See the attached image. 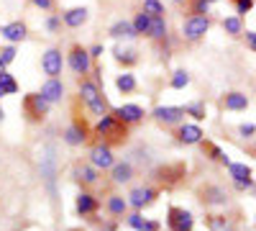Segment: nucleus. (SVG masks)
I'll use <instances>...</instances> for the list:
<instances>
[{"label": "nucleus", "instance_id": "32", "mask_svg": "<svg viewBox=\"0 0 256 231\" xmlns=\"http://www.w3.org/2000/svg\"><path fill=\"white\" fill-rule=\"evenodd\" d=\"M184 113H190L192 118L202 121L205 118V106H202V103H190V106H184Z\"/></svg>", "mask_w": 256, "mask_h": 231}, {"label": "nucleus", "instance_id": "36", "mask_svg": "<svg viewBox=\"0 0 256 231\" xmlns=\"http://www.w3.org/2000/svg\"><path fill=\"white\" fill-rule=\"evenodd\" d=\"M0 59H3L6 65H10V62L16 59V49H13V47H6V49H0Z\"/></svg>", "mask_w": 256, "mask_h": 231}, {"label": "nucleus", "instance_id": "4", "mask_svg": "<svg viewBox=\"0 0 256 231\" xmlns=\"http://www.w3.org/2000/svg\"><path fill=\"white\" fill-rule=\"evenodd\" d=\"M49 106H52V103H49L44 95H41V93H31V95H26V111H28L31 118H44L46 111H49Z\"/></svg>", "mask_w": 256, "mask_h": 231}, {"label": "nucleus", "instance_id": "11", "mask_svg": "<svg viewBox=\"0 0 256 231\" xmlns=\"http://www.w3.org/2000/svg\"><path fill=\"white\" fill-rule=\"evenodd\" d=\"M41 95H44L49 103H56V100H62V95H64V85H62L56 77H49L44 85H41Z\"/></svg>", "mask_w": 256, "mask_h": 231}, {"label": "nucleus", "instance_id": "22", "mask_svg": "<svg viewBox=\"0 0 256 231\" xmlns=\"http://www.w3.org/2000/svg\"><path fill=\"white\" fill-rule=\"evenodd\" d=\"M128 226L136 228V231H156V228H159L154 221H146L141 213H134L131 218H128Z\"/></svg>", "mask_w": 256, "mask_h": 231}, {"label": "nucleus", "instance_id": "37", "mask_svg": "<svg viewBox=\"0 0 256 231\" xmlns=\"http://www.w3.org/2000/svg\"><path fill=\"white\" fill-rule=\"evenodd\" d=\"M210 226H212V231H233L223 218H212V221H210Z\"/></svg>", "mask_w": 256, "mask_h": 231}, {"label": "nucleus", "instance_id": "35", "mask_svg": "<svg viewBox=\"0 0 256 231\" xmlns=\"http://www.w3.org/2000/svg\"><path fill=\"white\" fill-rule=\"evenodd\" d=\"M251 8H254V0H236V13H238V16L248 13Z\"/></svg>", "mask_w": 256, "mask_h": 231}, {"label": "nucleus", "instance_id": "48", "mask_svg": "<svg viewBox=\"0 0 256 231\" xmlns=\"http://www.w3.org/2000/svg\"><path fill=\"white\" fill-rule=\"evenodd\" d=\"M210 3H216V0H210Z\"/></svg>", "mask_w": 256, "mask_h": 231}, {"label": "nucleus", "instance_id": "30", "mask_svg": "<svg viewBox=\"0 0 256 231\" xmlns=\"http://www.w3.org/2000/svg\"><path fill=\"white\" fill-rule=\"evenodd\" d=\"M144 11H146L148 16H164L162 0H144Z\"/></svg>", "mask_w": 256, "mask_h": 231}, {"label": "nucleus", "instance_id": "24", "mask_svg": "<svg viewBox=\"0 0 256 231\" xmlns=\"http://www.w3.org/2000/svg\"><path fill=\"white\" fill-rule=\"evenodd\" d=\"M148 36H154V39H164L166 36V21H164V16H152V29H148Z\"/></svg>", "mask_w": 256, "mask_h": 231}, {"label": "nucleus", "instance_id": "2", "mask_svg": "<svg viewBox=\"0 0 256 231\" xmlns=\"http://www.w3.org/2000/svg\"><path fill=\"white\" fill-rule=\"evenodd\" d=\"M208 29H210V18L208 16H190L182 24V36L187 41H198V39H202L208 34Z\"/></svg>", "mask_w": 256, "mask_h": 231}, {"label": "nucleus", "instance_id": "28", "mask_svg": "<svg viewBox=\"0 0 256 231\" xmlns=\"http://www.w3.org/2000/svg\"><path fill=\"white\" fill-rule=\"evenodd\" d=\"M134 29H136V34H148V29H152V16H148L146 11L138 13L134 18Z\"/></svg>", "mask_w": 256, "mask_h": 231}, {"label": "nucleus", "instance_id": "27", "mask_svg": "<svg viewBox=\"0 0 256 231\" xmlns=\"http://www.w3.org/2000/svg\"><path fill=\"white\" fill-rule=\"evenodd\" d=\"M84 139H88V136H84V129H80V126H70V129H67V134H64V141H67V144H72V146L82 144Z\"/></svg>", "mask_w": 256, "mask_h": 231}, {"label": "nucleus", "instance_id": "38", "mask_svg": "<svg viewBox=\"0 0 256 231\" xmlns=\"http://www.w3.org/2000/svg\"><path fill=\"white\" fill-rule=\"evenodd\" d=\"M116 59H118V62H126V65H131V62H136L134 52H116Z\"/></svg>", "mask_w": 256, "mask_h": 231}, {"label": "nucleus", "instance_id": "19", "mask_svg": "<svg viewBox=\"0 0 256 231\" xmlns=\"http://www.w3.org/2000/svg\"><path fill=\"white\" fill-rule=\"evenodd\" d=\"M154 195H156V193L152 190V187H136V190L131 193V205H134V208H141V205H146V203H152Z\"/></svg>", "mask_w": 256, "mask_h": 231}, {"label": "nucleus", "instance_id": "5", "mask_svg": "<svg viewBox=\"0 0 256 231\" xmlns=\"http://www.w3.org/2000/svg\"><path fill=\"white\" fill-rule=\"evenodd\" d=\"M70 67H72L74 75H84L90 70V52L82 49V47H74L70 52Z\"/></svg>", "mask_w": 256, "mask_h": 231}, {"label": "nucleus", "instance_id": "8", "mask_svg": "<svg viewBox=\"0 0 256 231\" xmlns=\"http://www.w3.org/2000/svg\"><path fill=\"white\" fill-rule=\"evenodd\" d=\"M113 116H116L120 123H136V121L144 118V108H141V106H134V103H126V106L116 108Z\"/></svg>", "mask_w": 256, "mask_h": 231}, {"label": "nucleus", "instance_id": "23", "mask_svg": "<svg viewBox=\"0 0 256 231\" xmlns=\"http://www.w3.org/2000/svg\"><path fill=\"white\" fill-rule=\"evenodd\" d=\"M116 88H118L120 93H134V90H136V77H134L131 72H123V75H118V80H116Z\"/></svg>", "mask_w": 256, "mask_h": 231}, {"label": "nucleus", "instance_id": "43", "mask_svg": "<svg viewBox=\"0 0 256 231\" xmlns=\"http://www.w3.org/2000/svg\"><path fill=\"white\" fill-rule=\"evenodd\" d=\"M56 26H59V18H49V21H46V29H49V31H56Z\"/></svg>", "mask_w": 256, "mask_h": 231}, {"label": "nucleus", "instance_id": "21", "mask_svg": "<svg viewBox=\"0 0 256 231\" xmlns=\"http://www.w3.org/2000/svg\"><path fill=\"white\" fill-rule=\"evenodd\" d=\"M98 208V200L90 195V193H82V195H77V213H92Z\"/></svg>", "mask_w": 256, "mask_h": 231}, {"label": "nucleus", "instance_id": "31", "mask_svg": "<svg viewBox=\"0 0 256 231\" xmlns=\"http://www.w3.org/2000/svg\"><path fill=\"white\" fill-rule=\"evenodd\" d=\"M0 85H3V90H6V95H13V93H18V85H16V80L8 75V72H3L0 75Z\"/></svg>", "mask_w": 256, "mask_h": 231}, {"label": "nucleus", "instance_id": "12", "mask_svg": "<svg viewBox=\"0 0 256 231\" xmlns=\"http://www.w3.org/2000/svg\"><path fill=\"white\" fill-rule=\"evenodd\" d=\"M90 157H92V167H102V170L113 167V152H110V146H95V149L90 152Z\"/></svg>", "mask_w": 256, "mask_h": 231}, {"label": "nucleus", "instance_id": "29", "mask_svg": "<svg viewBox=\"0 0 256 231\" xmlns=\"http://www.w3.org/2000/svg\"><path fill=\"white\" fill-rule=\"evenodd\" d=\"M190 85V75L184 72V70H177L174 75H172V88L174 90H182V88H187Z\"/></svg>", "mask_w": 256, "mask_h": 231}, {"label": "nucleus", "instance_id": "15", "mask_svg": "<svg viewBox=\"0 0 256 231\" xmlns=\"http://www.w3.org/2000/svg\"><path fill=\"white\" fill-rule=\"evenodd\" d=\"M41 175H44V180H46V185H49V190L54 193V154H52V149L41 157Z\"/></svg>", "mask_w": 256, "mask_h": 231}, {"label": "nucleus", "instance_id": "13", "mask_svg": "<svg viewBox=\"0 0 256 231\" xmlns=\"http://www.w3.org/2000/svg\"><path fill=\"white\" fill-rule=\"evenodd\" d=\"M0 36H3L6 41H24L26 39V26L20 24V21H13V24H8V26H3L0 29Z\"/></svg>", "mask_w": 256, "mask_h": 231}, {"label": "nucleus", "instance_id": "6", "mask_svg": "<svg viewBox=\"0 0 256 231\" xmlns=\"http://www.w3.org/2000/svg\"><path fill=\"white\" fill-rule=\"evenodd\" d=\"M228 172L233 177V182H236V187H251L254 180H251V170L246 164H238V162H230L228 164Z\"/></svg>", "mask_w": 256, "mask_h": 231}, {"label": "nucleus", "instance_id": "47", "mask_svg": "<svg viewBox=\"0 0 256 231\" xmlns=\"http://www.w3.org/2000/svg\"><path fill=\"white\" fill-rule=\"evenodd\" d=\"M0 121H3V108H0Z\"/></svg>", "mask_w": 256, "mask_h": 231}, {"label": "nucleus", "instance_id": "45", "mask_svg": "<svg viewBox=\"0 0 256 231\" xmlns=\"http://www.w3.org/2000/svg\"><path fill=\"white\" fill-rule=\"evenodd\" d=\"M3 72H6V62H3V59H0V75H3Z\"/></svg>", "mask_w": 256, "mask_h": 231}, {"label": "nucleus", "instance_id": "9", "mask_svg": "<svg viewBox=\"0 0 256 231\" xmlns=\"http://www.w3.org/2000/svg\"><path fill=\"white\" fill-rule=\"evenodd\" d=\"M118 118L116 116H100V121H98V126H95V134L98 136H118L120 134V129H118Z\"/></svg>", "mask_w": 256, "mask_h": 231}, {"label": "nucleus", "instance_id": "26", "mask_svg": "<svg viewBox=\"0 0 256 231\" xmlns=\"http://www.w3.org/2000/svg\"><path fill=\"white\" fill-rule=\"evenodd\" d=\"M126 208H128V200H126L123 195H110V200H108V211H110L113 216H123V213H126Z\"/></svg>", "mask_w": 256, "mask_h": 231}, {"label": "nucleus", "instance_id": "42", "mask_svg": "<svg viewBox=\"0 0 256 231\" xmlns=\"http://www.w3.org/2000/svg\"><path fill=\"white\" fill-rule=\"evenodd\" d=\"M246 44L256 52V31H246Z\"/></svg>", "mask_w": 256, "mask_h": 231}, {"label": "nucleus", "instance_id": "39", "mask_svg": "<svg viewBox=\"0 0 256 231\" xmlns=\"http://www.w3.org/2000/svg\"><path fill=\"white\" fill-rule=\"evenodd\" d=\"M238 131H241V136H246V139H248V136H254V134H256V126H254V123H241V126H238Z\"/></svg>", "mask_w": 256, "mask_h": 231}, {"label": "nucleus", "instance_id": "1", "mask_svg": "<svg viewBox=\"0 0 256 231\" xmlns=\"http://www.w3.org/2000/svg\"><path fill=\"white\" fill-rule=\"evenodd\" d=\"M80 95H82V100L88 103V108L95 116H105V98H102V93H100V88L95 85V82H82Z\"/></svg>", "mask_w": 256, "mask_h": 231}, {"label": "nucleus", "instance_id": "46", "mask_svg": "<svg viewBox=\"0 0 256 231\" xmlns=\"http://www.w3.org/2000/svg\"><path fill=\"white\" fill-rule=\"evenodd\" d=\"M6 95V90H3V85H0V98H3Z\"/></svg>", "mask_w": 256, "mask_h": 231}, {"label": "nucleus", "instance_id": "7", "mask_svg": "<svg viewBox=\"0 0 256 231\" xmlns=\"http://www.w3.org/2000/svg\"><path fill=\"white\" fill-rule=\"evenodd\" d=\"M41 67H44V72L49 77H56L62 75V52L59 49H49L44 54V59H41Z\"/></svg>", "mask_w": 256, "mask_h": 231}, {"label": "nucleus", "instance_id": "16", "mask_svg": "<svg viewBox=\"0 0 256 231\" xmlns=\"http://www.w3.org/2000/svg\"><path fill=\"white\" fill-rule=\"evenodd\" d=\"M223 106H226L228 111H246V108H248V98H246L244 93H228V95L223 98Z\"/></svg>", "mask_w": 256, "mask_h": 231}, {"label": "nucleus", "instance_id": "3", "mask_svg": "<svg viewBox=\"0 0 256 231\" xmlns=\"http://www.w3.org/2000/svg\"><path fill=\"white\" fill-rule=\"evenodd\" d=\"M166 226H169V231H192V226H195V218H192V213L184 211V208L172 205V208H169Z\"/></svg>", "mask_w": 256, "mask_h": 231}, {"label": "nucleus", "instance_id": "18", "mask_svg": "<svg viewBox=\"0 0 256 231\" xmlns=\"http://www.w3.org/2000/svg\"><path fill=\"white\" fill-rule=\"evenodd\" d=\"M110 36H116V39H134L138 34H136L134 24H128V21H116V24L110 26Z\"/></svg>", "mask_w": 256, "mask_h": 231}, {"label": "nucleus", "instance_id": "14", "mask_svg": "<svg viewBox=\"0 0 256 231\" xmlns=\"http://www.w3.org/2000/svg\"><path fill=\"white\" fill-rule=\"evenodd\" d=\"M202 136L205 134H202V129H200L198 123H184L182 129H180V141L182 144H198Z\"/></svg>", "mask_w": 256, "mask_h": 231}, {"label": "nucleus", "instance_id": "33", "mask_svg": "<svg viewBox=\"0 0 256 231\" xmlns=\"http://www.w3.org/2000/svg\"><path fill=\"white\" fill-rule=\"evenodd\" d=\"M205 195H212V198H208L210 203H218V205H223L228 198H226V193L220 190V187H208V190H205Z\"/></svg>", "mask_w": 256, "mask_h": 231}, {"label": "nucleus", "instance_id": "40", "mask_svg": "<svg viewBox=\"0 0 256 231\" xmlns=\"http://www.w3.org/2000/svg\"><path fill=\"white\" fill-rule=\"evenodd\" d=\"M208 8H210V0H195V16L208 13Z\"/></svg>", "mask_w": 256, "mask_h": 231}, {"label": "nucleus", "instance_id": "20", "mask_svg": "<svg viewBox=\"0 0 256 231\" xmlns=\"http://www.w3.org/2000/svg\"><path fill=\"white\" fill-rule=\"evenodd\" d=\"M223 31L230 36H238L244 34V24H241V16H226L223 18Z\"/></svg>", "mask_w": 256, "mask_h": 231}, {"label": "nucleus", "instance_id": "34", "mask_svg": "<svg viewBox=\"0 0 256 231\" xmlns=\"http://www.w3.org/2000/svg\"><path fill=\"white\" fill-rule=\"evenodd\" d=\"M77 175H80V180H84V182H95V180H98L95 167H80Z\"/></svg>", "mask_w": 256, "mask_h": 231}, {"label": "nucleus", "instance_id": "17", "mask_svg": "<svg viewBox=\"0 0 256 231\" xmlns=\"http://www.w3.org/2000/svg\"><path fill=\"white\" fill-rule=\"evenodd\" d=\"M84 21H88V8H72V11L64 13V24L70 29H80Z\"/></svg>", "mask_w": 256, "mask_h": 231}, {"label": "nucleus", "instance_id": "41", "mask_svg": "<svg viewBox=\"0 0 256 231\" xmlns=\"http://www.w3.org/2000/svg\"><path fill=\"white\" fill-rule=\"evenodd\" d=\"M31 3L36 8H41V11H52L54 8V0H31Z\"/></svg>", "mask_w": 256, "mask_h": 231}, {"label": "nucleus", "instance_id": "10", "mask_svg": "<svg viewBox=\"0 0 256 231\" xmlns=\"http://www.w3.org/2000/svg\"><path fill=\"white\" fill-rule=\"evenodd\" d=\"M182 116H184V108H177V106H159V108H154V118L162 121V123H177Z\"/></svg>", "mask_w": 256, "mask_h": 231}, {"label": "nucleus", "instance_id": "25", "mask_svg": "<svg viewBox=\"0 0 256 231\" xmlns=\"http://www.w3.org/2000/svg\"><path fill=\"white\" fill-rule=\"evenodd\" d=\"M131 162H120V164H116L113 167V180L116 182H128V180H131Z\"/></svg>", "mask_w": 256, "mask_h": 231}, {"label": "nucleus", "instance_id": "44", "mask_svg": "<svg viewBox=\"0 0 256 231\" xmlns=\"http://www.w3.org/2000/svg\"><path fill=\"white\" fill-rule=\"evenodd\" d=\"M100 54H102V47H100V44H95V47L90 49V57H100Z\"/></svg>", "mask_w": 256, "mask_h": 231}]
</instances>
